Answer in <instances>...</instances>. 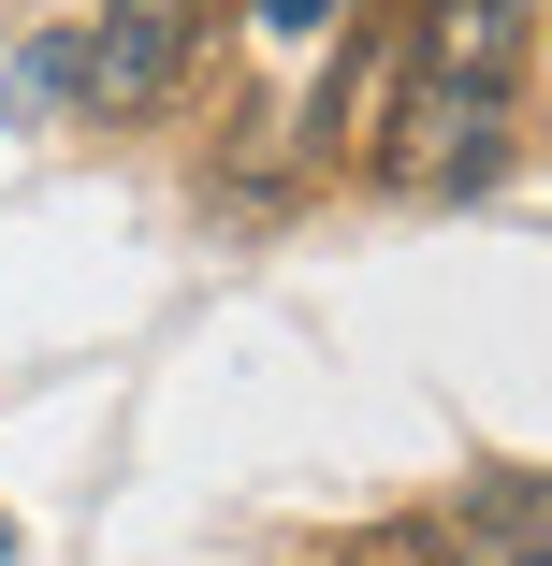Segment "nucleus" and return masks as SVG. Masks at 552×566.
<instances>
[{
	"mask_svg": "<svg viewBox=\"0 0 552 566\" xmlns=\"http://www.w3.org/2000/svg\"><path fill=\"white\" fill-rule=\"evenodd\" d=\"M204 15L218 0H102V15H73L59 30L73 44V102L87 117H160L189 87V59H204Z\"/></svg>",
	"mask_w": 552,
	"mask_h": 566,
	"instance_id": "1",
	"label": "nucleus"
},
{
	"mask_svg": "<svg viewBox=\"0 0 552 566\" xmlns=\"http://www.w3.org/2000/svg\"><path fill=\"white\" fill-rule=\"evenodd\" d=\"M364 175H378L393 203H451V189H494V175H509V102H480V87H421V73H407L393 132L364 146Z\"/></svg>",
	"mask_w": 552,
	"mask_h": 566,
	"instance_id": "2",
	"label": "nucleus"
},
{
	"mask_svg": "<svg viewBox=\"0 0 552 566\" xmlns=\"http://www.w3.org/2000/svg\"><path fill=\"white\" fill-rule=\"evenodd\" d=\"M407 73H421V44H407V15H393V0H378V15H350L335 73H320V102H305V146H320V160H364V146L393 132Z\"/></svg>",
	"mask_w": 552,
	"mask_h": 566,
	"instance_id": "3",
	"label": "nucleus"
},
{
	"mask_svg": "<svg viewBox=\"0 0 552 566\" xmlns=\"http://www.w3.org/2000/svg\"><path fill=\"white\" fill-rule=\"evenodd\" d=\"M436 566H552V465H480L436 509Z\"/></svg>",
	"mask_w": 552,
	"mask_h": 566,
	"instance_id": "4",
	"label": "nucleus"
},
{
	"mask_svg": "<svg viewBox=\"0 0 552 566\" xmlns=\"http://www.w3.org/2000/svg\"><path fill=\"white\" fill-rule=\"evenodd\" d=\"M407 44H421V87H480V102H509L523 0H407Z\"/></svg>",
	"mask_w": 552,
	"mask_h": 566,
	"instance_id": "5",
	"label": "nucleus"
},
{
	"mask_svg": "<svg viewBox=\"0 0 552 566\" xmlns=\"http://www.w3.org/2000/svg\"><path fill=\"white\" fill-rule=\"evenodd\" d=\"M277 30H320V0H277Z\"/></svg>",
	"mask_w": 552,
	"mask_h": 566,
	"instance_id": "6",
	"label": "nucleus"
},
{
	"mask_svg": "<svg viewBox=\"0 0 552 566\" xmlns=\"http://www.w3.org/2000/svg\"><path fill=\"white\" fill-rule=\"evenodd\" d=\"M0 566H15V523H0Z\"/></svg>",
	"mask_w": 552,
	"mask_h": 566,
	"instance_id": "7",
	"label": "nucleus"
},
{
	"mask_svg": "<svg viewBox=\"0 0 552 566\" xmlns=\"http://www.w3.org/2000/svg\"><path fill=\"white\" fill-rule=\"evenodd\" d=\"M320 566H364V552H320Z\"/></svg>",
	"mask_w": 552,
	"mask_h": 566,
	"instance_id": "8",
	"label": "nucleus"
}]
</instances>
